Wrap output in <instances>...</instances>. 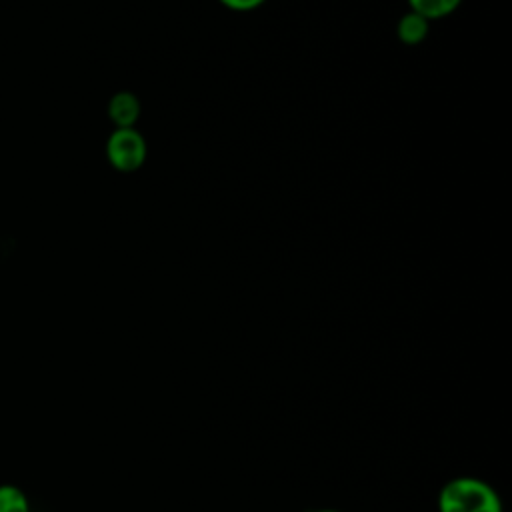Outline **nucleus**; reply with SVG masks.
<instances>
[{
    "label": "nucleus",
    "instance_id": "4",
    "mask_svg": "<svg viewBox=\"0 0 512 512\" xmlns=\"http://www.w3.org/2000/svg\"><path fill=\"white\" fill-rule=\"evenodd\" d=\"M430 20H426L424 16L416 14V12H408L400 18L398 22V38L400 42L408 44V46H416L420 44L426 36H428V30H430Z\"/></svg>",
    "mask_w": 512,
    "mask_h": 512
},
{
    "label": "nucleus",
    "instance_id": "7",
    "mask_svg": "<svg viewBox=\"0 0 512 512\" xmlns=\"http://www.w3.org/2000/svg\"><path fill=\"white\" fill-rule=\"evenodd\" d=\"M266 0H220L222 6L234 10V12H250L262 6Z\"/></svg>",
    "mask_w": 512,
    "mask_h": 512
},
{
    "label": "nucleus",
    "instance_id": "1",
    "mask_svg": "<svg viewBox=\"0 0 512 512\" xmlns=\"http://www.w3.org/2000/svg\"><path fill=\"white\" fill-rule=\"evenodd\" d=\"M440 512H502L496 490L480 478L460 476L446 482L438 496Z\"/></svg>",
    "mask_w": 512,
    "mask_h": 512
},
{
    "label": "nucleus",
    "instance_id": "5",
    "mask_svg": "<svg viewBox=\"0 0 512 512\" xmlns=\"http://www.w3.org/2000/svg\"><path fill=\"white\" fill-rule=\"evenodd\" d=\"M410 10L424 16L426 20H438L452 14L462 0H408Z\"/></svg>",
    "mask_w": 512,
    "mask_h": 512
},
{
    "label": "nucleus",
    "instance_id": "8",
    "mask_svg": "<svg viewBox=\"0 0 512 512\" xmlns=\"http://www.w3.org/2000/svg\"><path fill=\"white\" fill-rule=\"evenodd\" d=\"M316 512H338V510H316Z\"/></svg>",
    "mask_w": 512,
    "mask_h": 512
},
{
    "label": "nucleus",
    "instance_id": "2",
    "mask_svg": "<svg viewBox=\"0 0 512 512\" xmlns=\"http://www.w3.org/2000/svg\"><path fill=\"white\" fill-rule=\"evenodd\" d=\"M146 140L136 128H116L106 142V156L118 172H136L146 160Z\"/></svg>",
    "mask_w": 512,
    "mask_h": 512
},
{
    "label": "nucleus",
    "instance_id": "3",
    "mask_svg": "<svg viewBox=\"0 0 512 512\" xmlns=\"http://www.w3.org/2000/svg\"><path fill=\"white\" fill-rule=\"evenodd\" d=\"M108 116L116 128H134L140 116V100L132 92H116L108 102Z\"/></svg>",
    "mask_w": 512,
    "mask_h": 512
},
{
    "label": "nucleus",
    "instance_id": "6",
    "mask_svg": "<svg viewBox=\"0 0 512 512\" xmlns=\"http://www.w3.org/2000/svg\"><path fill=\"white\" fill-rule=\"evenodd\" d=\"M0 512H30L28 496L14 484H0Z\"/></svg>",
    "mask_w": 512,
    "mask_h": 512
}]
</instances>
